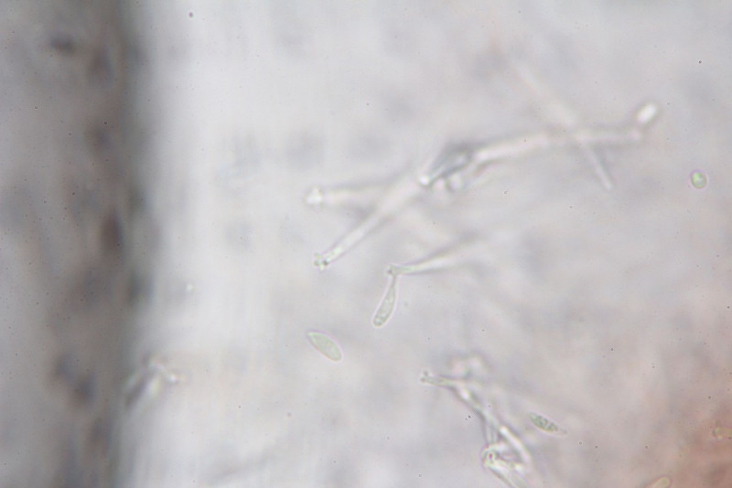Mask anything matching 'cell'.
Returning a JSON list of instances; mask_svg holds the SVG:
<instances>
[{
  "mask_svg": "<svg viewBox=\"0 0 732 488\" xmlns=\"http://www.w3.org/2000/svg\"><path fill=\"white\" fill-rule=\"evenodd\" d=\"M371 223H366V224L360 226L356 230L353 231V233L348 235L344 239L342 240L337 246L335 248L329 250L326 254L324 255H316V260L314 261L315 266L317 267H326L328 266L331 262L337 260L339 257L344 254L347 250H349L355 244L358 242L363 237L365 236L366 232L370 228Z\"/></svg>",
  "mask_w": 732,
  "mask_h": 488,
  "instance_id": "cell-1",
  "label": "cell"
},
{
  "mask_svg": "<svg viewBox=\"0 0 732 488\" xmlns=\"http://www.w3.org/2000/svg\"><path fill=\"white\" fill-rule=\"evenodd\" d=\"M390 276L392 277V279L390 281L388 291L374 316L373 324L376 328H380L388 323L395 311V303H397L398 276L395 274H390Z\"/></svg>",
  "mask_w": 732,
  "mask_h": 488,
  "instance_id": "cell-2",
  "label": "cell"
},
{
  "mask_svg": "<svg viewBox=\"0 0 732 488\" xmlns=\"http://www.w3.org/2000/svg\"><path fill=\"white\" fill-rule=\"evenodd\" d=\"M308 336L312 345L327 358L333 362H340L343 358L340 348L328 336L316 332H309Z\"/></svg>",
  "mask_w": 732,
  "mask_h": 488,
  "instance_id": "cell-3",
  "label": "cell"
},
{
  "mask_svg": "<svg viewBox=\"0 0 732 488\" xmlns=\"http://www.w3.org/2000/svg\"><path fill=\"white\" fill-rule=\"evenodd\" d=\"M529 418H530L531 421L535 426L541 428V430L547 431V433H561H561H565L558 425L553 424L552 421L544 418V417L537 414V413L531 412L529 414Z\"/></svg>",
  "mask_w": 732,
  "mask_h": 488,
  "instance_id": "cell-4",
  "label": "cell"
}]
</instances>
